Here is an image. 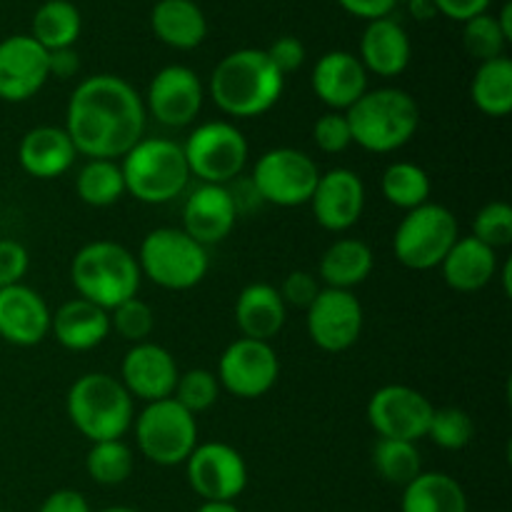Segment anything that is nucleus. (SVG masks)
Wrapping results in <instances>:
<instances>
[{
  "label": "nucleus",
  "instance_id": "nucleus-1",
  "mask_svg": "<svg viewBox=\"0 0 512 512\" xmlns=\"http://www.w3.org/2000/svg\"><path fill=\"white\" fill-rule=\"evenodd\" d=\"M65 133L90 160L123 158L145 133V103L118 75L85 78L73 90L65 113Z\"/></svg>",
  "mask_w": 512,
  "mask_h": 512
},
{
  "label": "nucleus",
  "instance_id": "nucleus-2",
  "mask_svg": "<svg viewBox=\"0 0 512 512\" xmlns=\"http://www.w3.org/2000/svg\"><path fill=\"white\" fill-rule=\"evenodd\" d=\"M285 78L260 48L233 50L225 55L210 78L215 105L230 118H258L280 100Z\"/></svg>",
  "mask_w": 512,
  "mask_h": 512
},
{
  "label": "nucleus",
  "instance_id": "nucleus-3",
  "mask_svg": "<svg viewBox=\"0 0 512 512\" xmlns=\"http://www.w3.org/2000/svg\"><path fill=\"white\" fill-rule=\"evenodd\" d=\"M353 143L370 153H393L408 145L420 128V108L400 88L368 90L345 110Z\"/></svg>",
  "mask_w": 512,
  "mask_h": 512
},
{
  "label": "nucleus",
  "instance_id": "nucleus-4",
  "mask_svg": "<svg viewBox=\"0 0 512 512\" xmlns=\"http://www.w3.org/2000/svg\"><path fill=\"white\" fill-rule=\"evenodd\" d=\"M140 275L138 258L113 240L83 245L70 265V280L80 298L108 313L138 295Z\"/></svg>",
  "mask_w": 512,
  "mask_h": 512
},
{
  "label": "nucleus",
  "instance_id": "nucleus-5",
  "mask_svg": "<svg viewBox=\"0 0 512 512\" xmlns=\"http://www.w3.org/2000/svg\"><path fill=\"white\" fill-rule=\"evenodd\" d=\"M70 423L90 443L123 440L133 428V398L118 378L108 373H85L70 385L65 398Z\"/></svg>",
  "mask_w": 512,
  "mask_h": 512
},
{
  "label": "nucleus",
  "instance_id": "nucleus-6",
  "mask_svg": "<svg viewBox=\"0 0 512 512\" xmlns=\"http://www.w3.org/2000/svg\"><path fill=\"white\" fill-rule=\"evenodd\" d=\"M125 193L145 205H163L178 198L193 178L185 163L183 145L165 138H143L120 163Z\"/></svg>",
  "mask_w": 512,
  "mask_h": 512
},
{
  "label": "nucleus",
  "instance_id": "nucleus-7",
  "mask_svg": "<svg viewBox=\"0 0 512 512\" xmlns=\"http://www.w3.org/2000/svg\"><path fill=\"white\" fill-rule=\"evenodd\" d=\"M140 273L165 290H190L208 275V248L178 228H155L140 243Z\"/></svg>",
  "mask_w": 512,
  "mask_h": 512
},
{
  "label": "nucleus",
  "instance_id": "nucleus-8",
  "mask_svg": "<svg viewBox=\"0 0 512 512\" xmlns=\"http://www.w3.org/2000/svg\"><path fill=\"white\" fill-rule=\"evenodd\" d=\"M135 443L150 463L163 468L183 465L198 448L195 415L173 398L148 403L135 418Z\"/></svg>",
  "mask_w": 512,
  "mask_h": 512
},
{
  "label": "nucleus",
  "instance_id": "nucleus-9",
  "mask_svg": "<svg viewBox=\"0 0 512 512\" xmlns=\"http://www.w3.org/2000/svg\"><path fill=\"white\" fill-rule=\"evenodd\" d=\"M458 238V220L453 210L438 203H425L408 210L400 220L393 235V253L405 268L433 270L440 268Z\"/></svg>",
  "mask_w": 512,
  "mask_h": 512
},
{
  "label": "nucleus",
  "instance_id": "nucleus-10",
  "mask_svg": "<svg viewBox=\"0 0 512 512\" xmlns=\"http://www.w3.org/2000/svg\"><path fill=\"white\" fill-rule=\"evenodd\" d=\"M190 175L208 185H225L243 173L248 163V140L228 120L203 123L183 145Z\"/></svg>",
  "mask_w": 512,
  "mask_h": 512
},
{
  "label": "nucleus",
  "instance_id": "nucleus-11",
  "mask_svg": "<svg viewBox=\"0 0 512 512\" xmlns=\"http://www.w3.org/2000/svg\"><path fill=\"white\" fill-rule=\"evenodd\" d=\"M320 170L308 153L295 148H273L258 158L253 168V190L265 203L298 208L310 203Z\"/></svg>",
  "mask_w": 512,
  "mask_h": 512
},
{
  "label": "nucleus",
  "instance_id": "nucleus-12",
  "mask_svg": "<svg viewBox=\"0 0 512 512\" xmlns=\"http://www.w3.org/2000/svg\"><path fill=\"white\" fill-rule=\"evenodd\" d=\"M188 483L203 503H235L248 488L245 458L228 443H205L185 460Z\"/></svg>",
  "mask_w": 512,
  "mask_h": 512
},
{
  "label": "nucleus",
  "instance_id": "nucleus-13",
  "mask_svg": "<svg viewBox=\"0 0 512 512\" xmlns=\"http://www.w3.org/2000/svg\"><path fill=\"white\" fill-rule=\"evenodd\" d=\"M280 360L265 340L238 338L223 350L218 360V383L235 398H263L278 383Z\"/></svg>",
  "mask_w": 512,
  "mask_h": 512
},
{
  "label": "nucleus",
  "instance_id": "nucleus-14",
  "mask_svg": "<svg viewBox=\"0 0 512 512\" xmlns=\"http://www.w3.org/2000/svg\"><path fill=\"white\" fill-rule=\"evenodd\" d=\"M433 403L410 385H385L368 403V420L380 438L418 443L428 435Z\"/></svg>",
  "mask_w": 512,
  "mask_h": 512
},
{
  "label": "nucleus",
  "instance_id": "nucleus-15",
  "mask_svg": "<svg viewBox=\"0 0 512 512\" xmlns=\"http://www.w3.org/2000/svg\"><path fill=\"white\" fill-rule=\"evenodd\" d=\"M363 305L353 290L323 288L308 308V335L325 353H343L363 333Z\"/></svg>",
  "mask_w": 512,
  "mask_h": 512
},
{
  "label": "nucleus",
  "instance_id": "nucleus-16",
  "mask_svg": "<svg viewBox=\"0 0 512 512\" xmlns=\"http://www.w3.org/2000/svg\"><path fill=\"white\" fill-rule=\"evenodd\" d=\"M203 108V83L185 65H165L148 85V110L168 128H185Z\"/></svg>",
  "mask_w": 512,
  "mask_h": 512
},
{
  "label": "nucleus",
  "instance_id": "nucleus-17",
  "mask_svg": "<svg viewBox=\"0 0 512 512\" xmlns=\"http://www.w3.org/2000/svg\"><path fill=\"white\" fill-rule=\"evenodd\" d=\"M50 78L48 50L30 35L0 40V100L25 103Z\"/></svg>",
  "mask_w": 512,
  "mask_h": 512
},
{
  "label": "nucleus",
  "instance_id": "nucleus-18",
  "mask_svg": "<svg viewBox=\"0 0 512 512\" xmlns=\"http://www.w3.org/2000/svg\"><path fill=\"white\" fill-rule=\"evenodd\" d=\"M313 215L330 233H345L360 220L365 208V185L358 173L348 168H333L320 173L313 190Z\"/></svg>",
  "mask_w": 512,
  "mask_h": 512
},
{
  "label": "nucleus",
  "instance_id": "nucleus-19",
  "mask_svg": "<svg viewBox=\"0 0 512 512\" xmlns=\"http://www.w3.org/2000/svg\"><path fill=\"white\" fill-rule=\"evenodd\" d=\"M178 365L173 355L155 343H138L125 353L120 365V383L128 390L130 398H140L143 403L173 398L178 383Z\"/></svg>",
  "mask_w": 512,
  "mask_h": 512
},
{
  "label": "nucleus",
  "instance_id": "nucleus-20",
  "mask_svg": "<svg viewBox=\"0 0 512 512\" xmlns=\"http://www.w3.org/2000/svg\"><path fill=\"white\" fill-rule=\"evenodd\" d=\"M48 303L28 285L0 288V338L18 348H33L50 333Z\"/></svg>",
  "mask_w": 512,
  "mask_h": 512
},
{
  "label": "nucleus",
  "instance_id": "nucleus-21",
  "mask_svg": "<svg viewBox=\"0 0 512 512\" xmlns=\"http://www.w3.org/2000/svg\"><path fill=\"white\" fill-rule=\"evenodd\" d=\"M238 205L225 185L203 183L188 195L183 208V230L200 245L223 243L235 228Z\"/></svg>",
  "mask_w": 512,
  "mask_h": 512
},
{
  "label": "nucleus",
  "instance_id": "nucleus-22",
  "mask_svg": "<svg viewBox=\"0 0 512 512\" xmlns=\"http://www.w3.org/2000/svg\"><path fill=\"white\" fill-rule=\"evenodd\" d=\"M313 90L330 110L343 113L368 93V70L358 55L348 50H330L315 63Z\"/></svg>",
  "mask_w": 512,
  "mask_h": 512
},
{
  "label": "nucleus",
  "instance_id": "nucleus-23",
  "mask_svg": "<svg viewBox=\"0 0 512 512\" xmlns=\"http://www.w3.org/2000/svg\"><path fill=\"white\" fill-rule=\"evenodd\" d=\"M410 38L398 20L378 18L368 20V28L360 38V63L368 73L380 78H395L410 65Z\"/></svg>",
  "mask_w": 512,
  "mask_h": 512
},
{
  "label": "nucleus",
  "instance_id": "nucleus-24",
  "mask_svg": "<svg viewBox=\"0 0 512 512\" xmlns=\"http://www.w3.org/2000/svg\"><path fill=\"white\" fill-rule=\"evenodd\" d=\"M50 330L65 350L85 353V350L98 348L113 328H110L108 310L98 308L83 298H73L55 310Z\"/></svg>",
  "mask_w": 512,
  "mask_h": 512
},
{
  "label": "nucleus",
  "instance_id": "nucleus-25",
  "mask_svg": "<svg viewBox=\"0 0 512 512\" xmlns=\"http://www.w3.org/2000/svg\"><path fill=\"white\" fill-rule=\"evenodd\" d=\"M75 155H78V150H75L65 128H53V125H40V128L28 130L18 148V160L25 173L40 180L63 175L73 165Z\"/></svg>",
  "mask_w": 512,
  "mask_h": 512
},
{
  "label": "nucleus",
  "instance_id": "nucleus-26",
  "mask_svg": "<svg viewBox=\"0 0 512 512\" xmlns=\"http://www.w3.org/2000/svg\"><path fill=\"white\" fill-rule=\"evenodd\" d=\"M285 313H288V305L280 298L278 288L268 283L245 285L235 300V323L243 338L270 343V338L283 330Z\"/></svg>",
  "mask_w": 512,
  "mask_h": 512
},
{
  "label": "nucleus",
  "instance_id": "nucleus-27",
  "mask_svg": "<svg viewBox=\"0 0 512 512\" xmlns=\"http://www.w3.org/2000/svg\"><path fill=\"white\" fill-rule=\"evenodd\" d=\"M440 270H443L448 288L458 290V293H475L495 278L498 255L493 248L468 235V238H458V243L440 263Z\"/></svg>",
  "mask_w": 512,
  "mask_h": 512
},
{
  "label": "nucleus",
  "instance_id": "nucleus-28",
  "mask_svg": "<svg viewBox=\"0 0 512 512\" xmlns=\"http://www.w3.org/2000/svg\"><path fill=\"white\" fill-rule=\"evenodd\" d=\"M150 28L170 48L193 50L208 35V20L195 0H158L150 13Z\"/></svg>",
  "mask_w": 512,
  "mask_h": 512
},
{
  "label": "nucleus",
  "instance_id": "nucleus-29",
  "mask_svg": "<svg viewBox=\"0 0 512 512\" xmlns=\"http://www.w3.org/2000/svg\"><path fill=\"white\" fill-rule=\"evenodd\" d=\"M375 255L365 240L340 238L320 258V278L328 288L353 290L373 273Z\"/></svg>",
  "mask_w": 512,
  "mask_h": 512
},
{
  "label": "nucleus",
  "instance_id": "nucleus-30",
  "mask_svg": "<svg viewBox=\"0 0 512 512\" xmlns=\"http://www.w3.org/2000/svg\"><path fill=\"white\" fill-rule=\"evenodd\" d=\"M400 512H468V495L453 475L420 473L403 488Z\"/></svg>",
  "mask_w": 512,
  "mask_h": 512
},
{
  "label": "nucleus",
  "instance_id": "nucleus-31",
  "mask_svg": "<svg viewBox=\"0 0 512 512\" xmlns=\"http://www.w3.org/2000/svg\"><path fill=\"white\" fill-rule=\"evenodd\" d=\"M470 98L480 113L505 118L512 110V60L500 55L480 63L470 85Z\"/></svg>",
  "mask_w": 512,
  "mask_h": 512
},
{
  "label": "nucleus",
  "instance_id": "nucleus-32",
  "mask_svg": "<svg viewBox=\"0 0 512 512\" xmlns=\"http://www.w3.org/2000/svg\"><path fill=\"white\" fill-rule=\"evenodd\" d=\"M80 28H83V18L70 0H45L33 15L30 38L53 53V50L73 48L75 40L80 38Z\"/></svg>",
  "mask_w": 512,
  "mask_h": 512
},
{
  "label": "nucleus",
  "instance_id": "nucleus-33",
  "mask_svg": "<svg viewBox=\"0 0 512 512\" xmlns=\"http://www.w3.org/2000/svg\"><path fill=\"white\" fill-rule=\"evenodd\" d=\"M380 190H383V198L390 205L413 210L430 203V190H433V185H430L428 173L420 165L400 160V163H393L385 168L383 178H380Z\"/></svg>",
  "mask_w": 512,
  "mask_h": 512
},
{
  "label": "nucleus",
  "instance_id": "nucleus-34",
  "mask_svg": "<svg viewBox=\"0 0 512 512\" xmlns=\"http://www.w3.org/2000/svg\"><path fill=\"white\" fill-rule=\"evenodd\" d=\"M75 190L90 208H108L125 193L123 170L115 160H88L75 178Z\"/></svg>",
  "mask_w": 512,
  "mask_h": 512
},
{
  "label": "nucleus",
  "instance_id": "nucleus-35",
  "mask_svg": "<svg viewBox=\"0 0 512 512\" xmlns=\"http://www.w3.org/2000/svg\"><path fill=\"white\" fill-rule=\"evenodd\" d=\"M373 468L385 483L405 488L423 473V460L415 443L408 440L378 438L373 448Z\"/></svg>",
  "mask_w": 512,
  "mask_h": 512
},
{
  "label": "nucleus",
  "instance_id": "nucleus-36",
  "mask_svg": "<svg viewBox=\"0 0 512 512\" xmlns=\"http://www.w3.org/2000/svg\"><path fill=\"white\" fill-rule=\"evenodd\" d=\"M133 450L123 440H100L85 455V470L98 485H120L133 475Z\"/></svg>",
  "mask_w": 512,
  "mask_h": 512
},
{
  "label": "nucleus",
  "instance_id": "nucleus-37",
  "mask_svg": "<svg viewBox=\"0 0 512 512\" xmlns=\"http://www.w3.org/2000/svg\"><path fill=\"white\" fill-rule=\"evenodd\" d=\"M425 438H430L443 450H463L473 443L475 423L463 408H438L433 410Z\"/></svg>",
  "mask_w": 512,
  "mask_h": 512
},
{
  "label": "nucleus",
  "instance_id": "nucleus-38",
  "mask_svg": "<svg viewBox=\"0 0 512 512\" xmlns=\"http://www.w3.org/2000/svg\"><path fill=\"white\" fill-rule=\"evenodd\" d=\"M463 45L470 58L485 63V60H493L503 55L508 38L500 30L498 18L490 13H483L463 23Z\"/></svg>",
  "mask_w": 512,
  "mask_h": 512
},
{
  "label": "nucleus",
  "instance_id": "nucleus-39",
  "mask_svg": "<svg viewBox=\"0 0 512 512\" xmlns=\"http://www.w3.org/2000/svg\"><path fill=\"white\" fill-rule=\"evenodd\" d=\"M218 393H220L218 375L210 373V370L205 368H195V370H188V373L178 375V383H175V390H173V400H178L188 413L198 415V413H205V410H210L215 403H218Z\"/></svg>",
  "mask_w": 512,
  "mask_h": 512
},
{
  "label": "nucleus",
  "instance_id": "nucleus-40",
  "mask_svg": "<svg viewBox=\"0 0 512 512\" xmlns=\"http://www.w3.org/2000/svg\"><path fill=\"white\" fill-rule=\"evenodd\" d=\"M110 328L120 335L128 343L138 345L145 343L150 338L155 328V313L145 300L130 298L125 303H120L118 308L110 310Z\"/></svg>",
  "mask_w": 512,
  "mask_h": 512
},
{
  "label": "nucleus",
  "instance_id": "nucleus-41",
  "mask_svg": "<svg viewBox=\"0 0 512 512\" xmlns=\"http://www.w3.org/2000/svg\"><path fill=\"white\" fill-rule=\"evenodd\" d=\"M473 238L488 248H508L512 243V208L505 200H493L483 205L475 215Z\"/></svg>",
  "mask_w": 512,
  "mask_h": 512
},
{
  "label": "nucleus",
  "instance_id": "nucleus-42",
  "mask_svg": "<svg viewBox=\"0 0 512 512\" xmlns=\"http://www.w3.org/2000/svg\"><path fill=\"white\" fill-rule=\"evenodd\" d=\"M313 138L323 153L335 155L343 153L350 143H353V135H350V125L345 113L338 110H330V113L320 115L313 125Z\"/></svg>",
  "mask_w": 512,
  "mask_h": 512
},
{
  "label": "nucleus",
  "instance_id": "nucleus-43",
  "mask_svg": "<svg viewBox=\"0 0 512 512\" xmlns=\"http://www.w3.org/2000/svg\"><path fill=\"white\" fill-rule=\"evenodd\" d=\"M30 255L18 240H0V288L18 285L25 278Z\"/></svg>",
  "mask_w": 512,
  "mask_h": 512
},
{
  "label": "nucleus",
  "instance_id": "nucleus-44",
  "mask_svg": "<svg viewBox=\"0 0 512 512\" xmlns=\"http://www.w3.org/2000/svg\"><path fill=\"white\" fill-rule=\"evenodd\" d=\"M320 290L323 288H320L318 280H315L313 275L305 273V270H293V273L285 278V283L278 288V293H280V298H283L285 305L308 310L310 303L318 298Z\"/></svg>",
  "mask_w": 512,
  "mask_h": 512
},
{
  "label": "nucleus",
  "instance_id": "nucleus-45",
  "mask_svg": "<svg viewBox=\"0 0 512 512\" xmlns=\"http://www.w3.org/2000/svg\"><path fill=\"white\" fill-rule=\"evenodd\" d=\"M265 53H268L270 63L278 68V73L283 75V78L288 73L300 70V65L305 63V45L303 40L295 38V35H283V38L275 40Z\"/></svg>",
  "mask_w": 512,
  "mask_h": 512
},
{
  "label": "nucleus",
  "instance_id": "nucleus-46",
  "mask_svg": "<svg viewBox=\"0 0 512 512\" xmlns=\"http://www.w3.org/2000/svg\"><path fill=\"white\" fill-rule=\"evenodd\" d=\"M38 512H93L88 500L78 490H55L43 500Z\"/></svg>",
  "mask_w": 512,
  "mask_h": 512
},
{
  "label": "nucleus",
  "instance_id": "nucleus-47",
  "mask_svg": "<svg viewBox=\"0 0 512 512\" xmlns=\"http://www.w3.org/2000/svg\"><path fill=\"white\" fill-rule=\"evenodd\" d=\"M440 13L450 20H458V23H465V20L475 18V15L488 13L490 0H435Z\"/></svg>",
  "mask_w": 512,
  "mask_h": 512
},
{
  "label": "nucleus",
  "instance_id": "nucleus-48",
  "mask_svg": "<svg viewBox=\"0 0 512 512\" xmlns=\"http://www.w3.org/2000/svg\"><path fill=\"white\" fill-rule=\"evenodd\" d=\"M338 3L355 18L378 20L388 18L395 5H398V0H338Z\"/></svg>",
  "mask_w": 512,
  "mask_h": 512
},
{
  "label": "nucleus",
  "instance_id": "nucleus-49",
  "mask_svg": "<svg viewBox=\"0 0 512 512\" xmlns=\"http://www.w3.org/2000/svg\"><path fill=\"white\" fill-rule=\"evenodd\" d=\"M48 68H50V75H55V78L60 80L73 78L80 68L78 53H75L73 48L53 50V53H48Z\"/></svg>",
  "mask_w": 512,
  "mask_h": 512
},
{
  "label": "nucleus",
  "instance_id": "nucleus-50",
  "mask_svg": "<svg viewBox=\"0 0 512 512\" xmlns=\"http://www.w3.org/2000/svg\"><path fill=\"white\" fill-rule=\"evenodd\" d=\"M495 18H498L500 30H503V35L508 38V43H510V40H512V3H510V0L503 5L500 15H495Z\"/></svg>",
  "mask_w": 512,
  "mask_h": 512
},
{
  "label": "nucleus",
  "instance_id": "nucleus-51",
  "mask_svg": "<svg viewBox=\"0 0 512 512\" xmlns=\"http://www.w3.org/2000/svg\"><path fill=\"white\" fill-rule=\"evenodd\" d=\"M195 512H240L235 503H203Z\"/></svg>",
  "mask_w": 512,
  "mask_h": 512
},
{
  "label": "nucleus",
  "instance_id": "nucleus-52",
  "mask_svg": "<svg viewBox=\"0 0 512 512\" xmlns=\"http://www.w3.org/2000/svg\"><path fill=\"white\" fill-rule=\"evenodd\" d=\"M510 273H512V263L508 260V263H505V270H503V283H505V293L510 295Z\"/></svg>",
  "mask_w": 512,
  "mask_h": 512
},
{
  "label": "nucleus",
  "instance_id": "nucleus-53",
  "mask_svg": "<svg viewBox=\"0 0 512 512\" xmlns=\"http://www.w3.org/2000/svg\"><path fill=\"white\" fill-rule=\"evenodd\" d=\"M100 512H140V510L125 508V505H113V508H105V510H100Z\"/></svg>",
  "mask_w": 512,
  "mask_h": 512
},
{
  "label": "nucleus",
  "instance_id": "nucleus-54",
  "mask_svg": "<svg viewBox=\"0 0 512 512\" xmlns=\"http://www.w3.org/2000/svg\"><path fill=\"white\" fill-rule=\"evenodd\" d=\"M0 512H8V510H0Z\"/></svg>",
  "mask_w": 512,
  "mask_h": 512
}]
</instances>
